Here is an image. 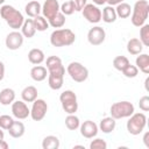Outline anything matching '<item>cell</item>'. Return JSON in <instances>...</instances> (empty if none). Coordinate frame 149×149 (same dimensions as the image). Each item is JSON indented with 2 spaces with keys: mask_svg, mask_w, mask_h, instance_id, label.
Listing matches in <instances>:
<instances>
[{
  "mask_svg": "<svg viewBox=\"0 0 149 149\" xmlns=\"http://www.w3.org/2000/svg\"><path fill=\"white\" fill-rule=\"evenodd\" d=\"M115 126H116V121H115V119L112 118V116H106V118L101 119V121H100L98 128H99L102 133H105V134H109V133H112V132L115 129Z\"/></svg>",
  "mask_w": 149,
  "mask_h": 149,
  "instance_id": "e0dca14e",
  "label": "cell"
},
{
  "mask_svg": "<svg viewBox=\"0 0 149 149\" xmlns=\"http://www.w3.org/2000/svg\"><path fill=\"white\" fill-rule=\"evenodd\" d=\"M24 130H26L24 125H23L21 121H14V122L12 123V126L9 127L8 133H9V135H10L12 137H14V139H19V137L23 136Z\"/></svg>",
  "mask_w": 149,
  "mask_h": 149,
  "instance_id": "cb8c5ba5",
  "label": "cell"
},
{
  "mask_svg": "<svg viewBox=\"0 0 149 149\" xmlns=\"http://www.w3.org/2000/svg\"><path fill=\"white\" fill-rule=\"evenodd\" d=\"M74 2V8L77 12H81L83 8L85 7V5L87 3V0H73Z\"/></svg>",
  "mask_w": 149,
  "mask_h": 149,
  "instance_id": "f35d334b",
  "label": "cell"
},
{
  "mask_svg": "<svg viewBox=\"0 0 149 149\" xmlns=\"http://www.w3.org/2000/svg\"><path fill=\"white\" fill-rule=\"evenodd\" d=\"M106 1H107V0H92V2H93L94 5H97V6L104 5V3H106Z\"/></svg>",
  "mask_w": 149,
  "mask_h": 149,
  "instance_id": "ee69618b",
  "label": "cell"
},
{
  "mask_svg": "<svg viewBox=\"0 0 149 149\" xmlns=\"http://www.w3.org/2000/svg\"><path fill=\"white\" fill-rule=\"evenodd\" d=\"M21 98L24 102H33L37 99V88L35 86H26L21 92Z\"/></svg>",
  "mask_w": 149,
  "mask_h": 149,
  "instance_id": "44dd1931",
  "label": "cell"
},
{
  "mask_svg": "<svg viewBox=\"0 0 149 149\" xmlns=\"http://www.w3.org/2000/svg\"><path fill=\"white\" fill-rule=\"evenodd\" d=\"M81 13L90 23H98L101 20V10L94 3H86Z\"/></svg>",
  "mask_w": 149,
  "mask_h": 149,
  "instance_id": "30bf717a",
  "label": "cell"
},
{
  "mask_svg": "<svg viewBox=\"0 0 149 149\" xmlns=\"http://www.w3.org/2000/svg\"><path fill=\"white\" fill-rule=\"evenodd\" d=\"M74 41H76V34L71 29H68V28L56 29L50 35V43L51 45L56 48L69 47L73 44Z\"/></svg>",
  "mask_w": 149,
  "mask_h": 149,
  "instance_id": "3957f363",
  "label": "cell"
},
{
  "mask_svg": "<svg viewBox=\"0 0 149 149\" xmlns=\"http://www.w3.org/2000/svg\"><path fill=\"white\" fill-rule=\"evenodd\" d=\"M59 101L62 105V108L64 109L65 113L68 114H74L78 111V101H77V95L73 91L66 90L61 93L59 95Z\"/></svg>",
  "mask_w": 149,
  "mask_h": 149,
  "instance_id": "52a82bcc",
  "label": "cell"
},
{
  "mask_svg": "<svg viewBox=\"0 0 149 149\" xmlns=\"http://www.w3.org/2000/svg\"><path fill=\"white\" fill-rule=\"evenodd\" d=\"M61 6L58 0H45L43 6H42V14L44 17H47V20L52 19L59 10Z\"/></svg>",
  "mask_w": 149,
  "mask_h": 149,
  "instance_id": "5bb4252c",
  "label": "cell"
},
{
  "mask_svg": "<svg viewBox=\"0 0 149 149\" xmlns=\"http://www.w3.org/2000/svg\"><path fill=\"white\" fill-rule=\"evenodd\" d=\"M44 59H45V56L41 49L34 48L28 52V61L34 65H38V64L43 63Z\"/></svg>",
  "mask_w": 149,
  "mask_h": 149,
  "instance_id": "ffe728a7",
  "label": "cell"
},
{
  "mask_svg": "<svg viewBox=\"0 0 149 149\" xmlns=\"http://www.w3.org/2000/svg\"><path fill=\"white\" fill-rule=\"evenodd\" d=\"M0 16L6 21V23L9 26V28L17 30L19 28L22 27L24 17L21 12L15 9L10 5H3L0 8Z\"/></svg>",
  "mask_w": 149,
  "mask_h": 149,
  "instance_id": "7a4b0ae2",
  "label": "cell"
},
{
  "mask_svg": "<svg viewBox=\"0 0 149 149\" xmlns=\"http://www.w3.org/2000/svg\"><path fill=\"white\" fill-rule=\"evenodd\" d=\"M12 114L17 120H24L30 115V109L23 100H14L12 104Z\"/></svg>",
  "mask_w": 149,
  "mask_h": 149,
  "instance_id": "7c38bea8",
  "label": "cell"
},
{
  "mask_svg": "<svg viewBox=\"0 0 149 149\" xmlns=\"http://www.w3.org/2000/svg\"><path fill=\"white\" fill-rule=\"evenodd\" d=\"M47 70H48V84L51 90H59L64 83L65 68L62 59L57 56H49L47 58Z\"/></svg>",
  "mask_w": 149,
  "mask_h": 149,
  "instance_id": "6da1fadb",
  "label": "cell"
},
{
  "mask_svg": "<svg viewBox=\"0 0 149 149\" xmlns=\"http://www.w3.org/2000/svg\"><path fill=\"white\" fill-rule=\"evenodd\" d=\"M5 44L9 50H17L23 44V35L17 30H13L6 36Z\"/></svg>",
  "mask_w": 149,
  "mask_h": 149,
  "instance_id": "4fadbf2b",
  "label": "cell"
},
{
  "mask_svg": "<svg viewBox=\"0 0 149 149\" xmlns=\"http://www.w3.org/2000/svg\"><path fill=\"white\" fill-rule=\"evenodd\" d=\"M149 15V3L147 0H137L132 8V17L130 21L133 26L141 27L146 23Z\"/></svg>",
  "mask_w": 149,
  "mask_h": 149,
  "instance_id": "277c9868",
  "label": "cell"
},
{
  "mask_svg": "<svg viewBox=\"0 0 149 149\" xmlns=\"http://www.w3.org/2000/svg\"><path fill=\"white\" fill-rule=\"evenodd\" d=\"M136 68L140 69L146 74H149V55L148 54H140V56L136 57L135 61Z\"/></svg>",
  "mask_w": 149,
  "mask_h": 149,
  "instance_id": "7402d4cb",
  "label": "cell"
},
{
  "mask_svg": "<svg viewBox=\"0 0 149 149\" xmlns=\"http://www.w3.org/2000/svg\"><path fill=\"white\" fill-rule=\"evenodd\" d=\"M65 126L68 129L70 130H76L79 128L80 126V121L79 118L76 116L74 114H68V116L65 118Z\"/></svg>",
  "mask_w": 149,
  "mask_h": 149,
  "instance_id": "f1b7e54d",
  "label": "cell"
},
{
  "mask_svg": "<svg viewBox=\"0 0 149 149\" xmlns=\"http://www.w3.org/2000/svg\"><path fill=\"white\" fill-rule=\"evenodd\" d=\"M48 76V71L45 66L42 65H35L34 68H31L30 70V77L33 80L35 81H43Z\"/></svg>",
  "mask_w": 149,
  "mask_h": 149,
  "instance_id": "2e32d148",
  "label": "cell"
},
{
  "mask_svg": "<svg viewBox=\"0 0 149 149\" xmlns=\"http://www.w3.org/2000/svg\"><path fill=\"white\" fill-rule=\"evenodd\" d=\"M107 148V143L105 140L102 139H94L91 143H90V149H106Z\"/></svg>",
  "mask_w": 149,
  "mask_h": 149,
  "instance_id": "8d00e7d4",
  "label": "cell"
},
{
  "mask_svg": "<svg viewBox=\"0 0 149 149\" xmlns=\"http://www.w3.org/2000/svg\"><path fill=\"white\" fill-rule=\"evenodd\" d=\"M139 106H140V109H142L143 112H148L149 111V97L143 95L139 101Z\"/></svg>",
  "mask_w": 149,
  "mask_h": 149,
  "instance_id": "74e56055",
  "label": "cell"
},
{
  "mask_svg": "<svg viewBox=\"0 0 149 149\" xmlns=\"http://www.w3.org/2000/svg\"><path fill=\"white\" fill-rule=\"evenodd\" d=\"M147 125V116L144 113H133L127 121V130L132 135H139L143 132Z\"/></svg>",
  "mask_w": 149,
  "mask_h": 149,
  "instance_id": "8992f818",
  "label": "cell"
},
{
  "mask_svg": "<svg viewBox=\"0 0 149 149\" xmlns=\"http://www.w3.org/2000/svg\"><path fill=\"white\" fill-rule=\"evenodd\" d=\"M49 21V26H51L52 28H62L65 24V15L61 12H58L52 19L48 20Z\"/></svg>",
  "mask_w": 149,
  "mask_h": 149,
  "instance_id": "f546056e",
  "label": "cell"
},
{
  "mask_svg": "<svg viewBox=\"0 0 149 149\" xmlns=\"http://www.w3.org/2000/svg\"><path fill=\"white\" fill-rule=\"evenodd\" d=\"M5 77V64L0 61V81L3 79Z\"/></svg>",
  "mask_w": 149,
  "mask_h": 149,
  "instance_id": "ab89813d",
  "label": "cell"
},
{
  "mask_svg": "<svg viewBox=\"0 0 149 149\" xmlns=\"http://www.w3.org/2000/svg\"><path fill=\"white\" fill-rule=\"evenodd\" d=\"M116 13H115V8L113 6H106L104 9H102V13H101V19L104 22L106 23H113L115 20H116Z\"/></svg>",
  "mask_w": 149,
  "mask_h": 149,
  "instance_id": "484cf974",
  "label": "cell"
},
{
  "mask_svg": "<svg viewBox=\"0 0 149 149\" xmlns=\"http://www.w3.org/2000/svg\"><path fill=\"white\" fill-rule=\"evenodd\" d=\"M59 10H61V13H63L64 15H71V14H73V12L76 10L73 0H69V1L64 2V3L61 6Z\"/></svg>",
  "mask_w": 149,
  "mask_h": 149,
  "instance_id": "836d02e7",
  "label": "cell"
},
{
  "mask_svg": "<svg viewBox=\"0 0 149 149\" xmlns=\"http://www.w3.org/2000/svg\"><path fill=\"white\" fill-rule=\"evenodd\" d=\"M105 38H106V33H105L102 27L95 26V27L91 28L88 30V33H87V41L92 45H100V44H102Z\"/></svg>",
  "mask_w": 149,
  "mask_h": 149,
  "instance_id": "8fae6325",
  "label": "cell"
},
{
  "mask_svg": "<svg viewBox=\"0 0 149 149\" xmlns=\"http://www.w3.org/2000/svg\"><path fill=\"white\" fill-rule=\"evenodd\" d=\"M143 49V44L141 43V41L139 38H130L127 43V51L130 55H140L142 52Z\"/></svg>",
  "mask_w": 149,
  "mask_h": 149,
  "instance_id": "d4e9b609",
  "label": "cell"
},
{
  "mask_svg": "<svg viewBox=\"0 0 149 149\" xmlns=\"http://www.w3.org/2000/svg\"><path fill=\"white\" fill-rule=\"evenodd\" d=\"M5 1H6V0H0V5H2V3L5 2Z\"/></svg>",
  "mask_w": 149,
  "mask_h": 149,
  "instance_id": "7dc6e473",
  "label": "cell"
},
{
  "mask_svg": "<svg viewBox=\"0 0 149 149\" xmlns=\"http://www.w3.org/2000/svg\"><path fill=\"white\" fill-rule=\"evenodd\" d=\"M66 71L69 73V76L71 77L72 80H74L76 83H83L88 78V70L86 66H84L81 63L79 62H71L68 68Z\"/></svg>",
  "mask_w": 149,
  "mask_h": 149,
  "instance_id": "ba28073f",
  "label": "cell"
},
{
  "mask_svg": "<svg viewBox=\"0 0 149 149\" xmlns=\"http://www.w3.org/2000/svg\"><path fill=\"white\" fill-rule=\"evenodd\" d=\"M13 122H14V120H13L12 116L6 115V114H5V115H0V128H1V129L8 130Z\"/></svg>",
  "mask_w": 149,
  "mask_h": 149,
  "instance_id": "d590c367",
  "label": "cell"
},
{
  "mask_svg": "<svg viewBox=\"0 0 149 149\" xmlns=\"http://www.w3.org/2000/svg\"><path fill=\"white\" fill-rule=\"evenodd\" d=\"M125 0H107L106 2L109 5V6H116V5H119V3H121V2H123Z\"/></svg>",
  "mask_w": 149,
  "mask_h": 149,
  "instance_id": "60d3db41",
  "label": "cell"
},
{
  "mask_svg": "<svg viewBox=\"0 0 149 149\" xmlns=\"http://www.w3.org/2000/svg\"><path fill=\"white\" fill-rule=\"evenodd\" d=\"M143 143H144V146L147 147V148H149V133L147 132L146 134H144V136H143Z\"/></svg>",
  "mask_w": 149,
  "mask_h": 149,
  "instance_id": "b9f144b4",
  "label": "cell"
},
{
  "mask_svg": "<svg viewBox=\"0 0 149 149\" xmlns=\"http://www.w3.org/2000/svg\"><path fill=\"white\" fill-rule=\"evenodd\" d=\"M121 72H122L123 76L127 77V78H135V77L139 74V69L136 68V65H132V64L129 63Z\"/></svg>",
  "mask_w": 149,
  "mask_h": 149,
  "instance_id": "e575fe53",
  "label": "cell"
},
{
  "mask_svg": "<svg viewBox=\"0 0 149 149\" xmlns=\"http://www.w3.org/2000/svg\"><path fill=\"white\" fill-rule=\"evenodd\" d=\"M61 146L59 140L55 135H48L42 141V148L43 149H58Z\"/></svg>",
  "mask_w": 149,
  "mask_h": 149,
  "instance_id": "4316f807",
  "label": "cell"
},
{
  "mask_svg": "<svg viewBox=\"0 0 149 149\" xmlns=\"http://www.w3.org/2000/svg\"><path fill=\"white\" fill-rule=\"evenodd\" d=\"M24 12L28 16L35 17V16L40 15V13L42 12V6L38 1H29L24 7Z\"/></svg>",
  "mask_w": 149,
  "mask_h": 149,
  "instance_id": "603a6c76",
  "label": "cell"
},
{
  "mask_svg": "<svg viewBox=\"0 0 149 149\" xmlns=\"http://www.w3.org/2000/svg\"><path fill=\"white\" fill-rule=\"evenodd\" d=\"M33 21H34V24H35V28L37 31H44L49 28V22L47 21V19L44 16L37 15V16L33 17Z\"/></svg>",
  "mask_w": 149,
  "mask_h": 149,
  "instance_id": "4dcf8cb0",
  "label": "cell"
},
{
  "mask_svg": "<svg viewBox=\"0 0 149 149\" xmlns=\"http://www.w3.org/2000/svg\"><path fill=\"white\" fill-rule=\"evenodd\" d=\"M3 137H5V134H3V130L0 128V140H3Z\"/></svg>",
  "mask_w": 149,
  "mask_h": 149,
  "instance_id": "bcb514c9",
  "label": "cell"
},
{
  "mask_svg": "<svg viewBox=\"0 0 149 149\" xmlns=\"http://www.w3.org/2000/svg\"><path fill=\"white\" fill-rule=\"evenodd\" d=\"M129 59L126 56H116L113 59V66L118 70V71H122L128 64H129Z\"/></svg>",
  "mask_w": 149,
  "mask_h": 149,
  "instance_id": "1f68e13d",
  "label": "cell"
},
{
  "mask_svg": "<svg viewBox=\"0 0 149 149\" xmlns=\"http://www.w3.org/2000/svg\"><path fill=\"white\" fill-rule=\"evenodd\" d=\"M79 129H80L81 136H84L85 139H93L94 136H97L99 128L95 122L91 120H86L79 126Z\"/></svg>",
  "mask_w": 149,
  "mask_h": 149,
  "instance_id": "9a60e30c",
  "label": "cell"
},
{
  "mask_svg": "<svg viewBox=\"0 0 149 149\" xmlns=\"http://www.w3.org/2000/svg\"><path fill=\"white\" fill-rule=\"evenodd\" d=\"M35 33H36V28H35L33 19H26L21 27V34L23 35V37L31 38L35 35Z\"/></svg>",
  "mask_w": 149,
  "mask_h": 149,
  "instance_id": "d6986e66",
  "label": "cell"
},
{
  "mask_svg": "<svg viewBox=\"0 0 149 149\" xmlns=\"http://www.w3.org/2000/svg\"><path fill=\"white\" fill-rule=\"evenodd\" d=\"M140 28V41L143 47H149V24L144 23Z\"/></svg>",
  "mask_w": 149,
  "mask_h": 149,
  "instance_id": "d6a6232c",
  "label": "cell"
},
{
  "mask_svg": "<svg viewBox=\"0 0 149 149\" xmlns=\"http://www.w3.org/2000/svg\"><path fill=\"white\" fill-rule=\"evenodd\" d=\"M115 13H116V16H119V17H121V19H127V17L130 16L132 7H130V5H128L127 2H121V3L116 5Z\"/></svg>",
  "mask_w": 149,
  "mask_h": 149,
  "instance_id": "83f0119b",
  "label": "cell"
},
{
  "mask_svg": "<svg viewBox=\"0 0 149 149\" xmlns=\"http://www.w3.org/2000/svg\"><path fill=\"white\" fill-rule=\"evenodd\" d=\"M47 112H48V104L43 99H36L33 101V106L30 109V116L34 121L43 120Z\"/></svg>",
  "mask_w": 149,
  "mask_h": 149,
  "instance_id": "9c48e42d",
  "label": "cell"
},
{
  "mask_svg": "<svg viewBox=\"0 0 149 149\" xmlns=\"http://www.w3.org/2000/svg\"><path fill=\"white\" fill-rule=\"evenodd\" d=\"M148 83H149V78L147 77V78H146V81H144V87H146L147 91H149V88H148Z\"/></svg>",
  "mask_w": 149,
  "mask_h": 149,
  "instance_id": "f6af8a7d",
  "label": "cell"
},
{
  "mask_svg": "<svg viewBox=\"0 0 149 149\" xmlns=\"http://www.w3.org/2000/svg\"><path fill=\"white\" fill-rule=\"evenodd\" d=\"M111 116L114 118L115 120H119V119H125V118H129L134 112H135V108H134V105L129 101H118V102H114L112 106H111Z\"/></svg>",
  "mask_w": 149,
  "mask_h": 149,
  "instance_id": "5b68a950",
  "label": "cell"
},
{
  "mask_svg": "<svg viewBox=\"0 0 149 149\" xmlns=\"http://www.w3.org/2000/svg\"><path fill=\"white\" fill-rule=\"evenodd\" d=\"M15 100V92L13 88L6 87L0 91V104L3 106L12 105L13 101Z\"/></svg>",
  "mask_w": 149,
  "mask_h": 149,
  "instance_id": "ac0fdd59",
  "label": "cell"
},
{
  "mask_svg": "<svg viewBox=\"0 0 149 149\" xmlns=\"http://www.w3.org/2000/svg\"><path fill=\"white\" fill-rule=\"evenodd\" d=\"M9 144L5 140H0V149H8Z\"/></svg>",
  "mask_w": 149,
  "mask_h": 149,
  "instance_id": "7bdbcfd3",
  "label": "cell"
}]
</instances>
